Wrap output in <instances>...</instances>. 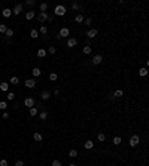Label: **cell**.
Here are the masks:
<instances>
[{
	"instance_id": "obj_1",
	"label": "cell",
	"mask_w": 149,
	"mask_h": 166,
	"mask_svg": "<svg viewBox=\"0 0 149 166\" xmlns=\"http://www.w3.org/2000/svg\"><path fill=\"white\" fill-rule=\"evenodd\" d=\"M66 8H64L63 6V4H57V6H55V9H54V13H55V15H57V16H64V15H66Z\"/></svg>"
},
{
	"instance_id": "obj_2",
	"label": "cell",
	"mask_w": 149,
	"mask_h": 166,
	"mask_svg": "<svg viewBox=\"0 0 149 166\" xmlns=\"http://www.w3.org/2000/svg\"><path fill=\"white\" fill-rule=\"evenodd\" d=\"M128 142H130V145H131V147H136L139 142H140V136H139V135H133Z\"/></svg>"
},
{
	"instance_id": "obj_3",
	"label": "cell",
	"mask_w": 149,
	"mask_h": 166,
	"mask_svg": "<svg viewBox=\"0 0 149 166\" xmlns=\"http://www.w3.org/2000/svg\"><path fill=\"white\" fill-rule=\"evenodd\" d=\"M101 62H103V56H101L100 54H97V55L92 56V65H99Z\"/></svg>"
},
{
	"instance_id": "obj_4",
	"label": "cell",
	"mask_w": 149,
	"mask_h": 166,
	"mask_svg": "<svg viewBox=\"0 0 149 166\" xmlns=\"http://www.w3.org/2000/svg\"><path fill=\"white\" fill-rule=\"evenodd\" d=\"M36 104V101H34V98H31V97H29V98H25L24 99V105L25 107H29V108H31Z\"/></svg>"
},
{
	"instance_id": "obj_5",
	"label": "cell",
	"mask_w": 149,
	"mask_h": 166,
	"mask_svg": "<svg viewBox=\"0 0 149 166\" xmlns=\"http://www.w3.org/2000/svg\"><path fill=\"white\" fill-rule=\"evenodd\" d=\"M58 36H60V37H69V36H70V30H69L67 27H63L61 30H60Z\"/></svg>"
},
{
	"instance_id": "obj_6",
	"label": "cell",
	"mask_w": 149,
	"mask_h": 166,
	"mask_svg": "<svg viewBox=\"0 0 149 166\" xmlns=\"http://www.w3.org/2000/svg\"><path fill=\"white\" fill-rule=\"evenodd\" d=\"M48 13H46V12H40L39 13V15H37V21H39V22H45V21H48Z\"/></svg>"
},
{
	"instance_id": "obj_7",
	"label": "cell",
	"mask_w": 149,
	"mask_h": 166,
	"mask_svg": "<svg viewBox=\"0 0 149 166\" xmlns=\"http://www.w3.org/2000/svg\"><path fill=\"white\" fill-rule=\"evenodd\" d=\"M24 85H25V88L33 89V88L36 86V80H34V79H27L25 82H24Z\"/></svg>"
},
{
	"instance_id": "obj_8",
	"label": "cell",
	"mask_w": 149,
	"mask_h": 166,
	"mask_svg": "<svg viewBox=\"0 0 149 166\" xmlns=\"http://www.w3.org/2000/svg\"><path fill=\"white\" fill-rule=\"evenodd\" d=\"M78 45V39L76 37H69V40H67V47H74Z\"/></svg>"
},
{
	"instance_id": "obj_9",
	"label": "cell",
	"mask_w": 149,
	"mask_h": 166,
	"mask_svg": "<svg viewBox=\"0 0 149 166\" xmlns=\"http://www.w3.org/2000/svg\"><path fill=\"white\" fill-rule=\"evenodd\" d=\"M22 12V4H15V8H13V11H12V15H20V13Z\"/></svg>"
},
{
	"instance_id": "obj_10",
	"label": "cell",
	"mask_w": 149,
	"mask_h": 166,
	"mask_svg": "<svg viewBox=\"0 0 149 166\" xmlns=\"http://www.w3.org/2000/svg\"><path fill=\"white\" fill-rule=\"evenodd\" d=\"M97 33H99V31H97L95 28H91V30L87 31V37H88V39H94V37L97 36Z\"/></svg>"
},
{
	"instance_id": "obj_11",
	"label": "cell",
	"mask_w": 149,
	"mask_h": 166,
	"mask_svg": "<svg viewBox=\"0 0 149 166\" xmlns=\"http://www.w3.org/2000/svg\"><path fill=\"white\" fill-rule=\"evenodd\" d=\"M2 15L4 16V18H9V16H12V11L9 8H4L3 11H2Z\"/></svg>"
},
{
	"instance_id": "obj_12",
	"label": "cell",
	"mask_w": 149,
	"mask_h": 166,
	"mask_svg": "<svg viewBox=\"0 0 149 166\" xmlns=\"http://www.w3.org/2000/svg\"><path fill=\"white\" fill-rule=\"evenodd\" d=\"M40 98H42V99H49V98H51V92H49V91H42Z\"/></svg>"
},
{
	"instance_id": "obj_13",
	"label": "cell",
	"mask_w": 149,
	"mask_h": 166,
	"mask_svg": "<svg viewBox=\"0 0 149 166\" xmlns=\"http://www.w3.org/2000/svg\"><path fill=\"white\" fill-rule=\"evenodd\" d=\"M74 21H76L78 24H82L83 21H85V18H83V15H82V13H78V15L74 16Z\"/></svg>"
},
{
	"instance_id": "obj_14",
	"label": "cell",
	"mask_w": 149,
	"mask_h": 166,
	"mask_svg": "<svg viewBox=\"0 0 149 166\" xmlns=\"http://www.w3.org/2000/svg\"><path fill=\"white\" fill-rule=\"evenodd\" d=\"M8 89H9V83H8V82H2V83H0V91L6 92Z\"/></svg>"
},
{
	"instance_id": "obj_15",
	"label": "cell",
	"mask_w": 149,
	"mask_h": 166,
	"mask_svg": "<svg viewBox=\"0 0 149 166\" xmlns=\"http://www.w3.org/2000/svg\"><path fill=\"white\" fill-rule=\"evenodd\" d=\"M83 147H85L87 150H91L92 147H94V142H92L91 139H88V141H85V144H83Z\"/></svg>"
},
{
	"instance_id": "obj_16",
	"label": "cell",
	"mask_w": 149,
	"mask_h": 166,
	"mask_svg": "<svg viewBox=\"0 0 149 166\" xmlns=\"http://www.w3.org/2000/svg\"><path fill=\"white\" fill-rule=\"evenodd\" d=\"M31 73H33V76H34V77H39V76L42 74V71H40V68H37V67H34L33 70H31Z\"/></svg>"
},
{
	"instance_id": "obj_17",
	"label": "cell",
	"mask_w": 149,
	"mask_h": 166,
	"mask_svg": "<svg viewBox=\"0 0 149 166\" xmlns=\"http://www.w3.org/2000/svg\"><path fill=\"white\" fill-rule=\"evenodd\" d=\"M37 56H39V58H45V56H46V50L43 49V47L37 50Z\"/></svg>"
},
{
	"instance_id": "obj_18",
	"label": "cell",
	"mask_w": 149,
	"mask_h": 166,
	"mask_svg": "<svg viewBox=\"0 0 149 166\" xmlns=\"http://www.w3.org/2000/svg\"><path fill=\"white\" fill-rule=\"evenodd\" d=\"M30 36H31V39H37V37H39V31H37L36 28H33V30L30 31Z\"/></svg>"
},
{
	"instance_id": "obj_19",
	"label": "cell",
	"mask_w": 149,
	"mask_h": 166,
	"mask_svg": "<svg viewBox=\"0 0 149 166\" xmlns=\"http://www.w3.org/2000/svg\"><path fill=\"white\" fill-rule=\"evenodd\" d=\"M29 113H30V116H31V117H34V116H37V114H39L37 108H34V107H31L30 110H29Z\"/></svg>"
},
{
	"instance_id": "obj_20",
	"label": "cell",
	"mask_w": 149,
	"mask_h": 166,
	"mask_svg": "<svg viewBox=\"0 0 149 166\" xmlns=\"http://www.w3.org/2000/svg\"><path fill=\"white\" fill-rule=\"evenodd\" d=\"M69 157H72V159H74V157H78V151L74 150V148H72L70 151H69Z\"/></svg>"
},
{
	"instance_id": "obj_21",
	"label": "cell",
	"mask_w": 149,
	"mask_h": 166,
	"mask_svg": "<svg viewBox=\"0 0 149 166\" xmlns=\"http://www.w3.org/2000/svg\"><path fill=\"white\" fill-rule=\"evenodd\" d=\"M97 139H99L100 142H104V141H106V135L103 134V132H100V134L97 135Z\"/></svg>"
},
{
	"instance_id": "obj_22",
	"label": "cell",
	"mask_w": 149,
	"mask_h": 166,
	"mask_svg": "<svg viewBox=\"0 0 149 166\" xmlns=\"http://www.w3.org/2000/svg\"><path fill=\"white\" fill-rule=\"evenodd\" d=\"M33 18H34V12H33V11H30V12L25 13V19L30 21V19H33Z\"/></svg>"
},
{
	"instance_id": "obj_23",
	"label": "cell",
	"mask_w": 149,
	"mask_h": 166,
	"mask_svg": "<svg viewBox=\"0 0 149 166\" xmlns=\"http://www.w3.org/2000/svg\"><path fill=\"white\" fill-rule=\"evenodd\" d=\"M112 142H113L115 145H119L121 142H122V138H121V136H115V138H113V141H112Z\"/></svg>"
},
{
	"instance_id": "obj_24",
	"label": "cell",
	"mask_w": 149,
	"mask_h": 166,
	"mask_svg": "<svg viewBox=\"0 0 149 166\" xmlns=\"http://www.w3.org/2000/svg\"><path fill=\"white\" fill-rule=\"evenodd\" d=\"M139 74H140L142 77H145V76H148V68H146V67L140 68V71H139Z\"/></svg>"
},
{
	"instance_id": "obj_25",
	"label": "cell",
	"mask_w": 149,
	"mask_h": 166,
	"mask_svg": "<svg viewBox=\"0 0 149 166\" xmlns=\"http://www.w3.org/2000/svg\"><path fill=\"white\" fill-rule=\"evenodd\" d=\"M40 12H46L48 11V3H40Z\"/></svg>"
},
{
	"instance_id": "obj_26",
	"label": "cell",
	"mask_w": 149,
	"mask_h": 166,
	"mask_svg": "<svg viewBox=\"0 0 149 166\" xmlns=\"http://www.w3.org/2000/svg\"><path fill=\"white\" fill-rule=\"evenodd\" d=\"M57 79H58L57 73H51V74H49V80H51V82H55V80H57Z\"/></svg>"
},
{
	"instance_id": "obj_27",
	"label": "cell",
	"mask_w": 149,
	"mask_h": 166,
	"mask_svg": "<svg viewBox=\"0 0 149 166\" xmlns=\"http://www.w3.org/2000/svg\"><path fill=\"white\" fill-rule=\"evenodd\" d=\"M79 8H81V4H79L78 2H73L72 3V9H73V11H79Z\"/></svg>"
},
{
	"instance_id": "obj_28",
	"label": "cell",
	"mask_w": 149,
	"mask_h": 166,
	"mask_svg": "<svg viewBox=\"0 0 149 166\" xmlns=\"http://www.w3.org/2000/svg\"><path fill=\"white\" fill-rule=\"evenodd\" d=\"M39 117L42 119V120H46V117H48V113H46V111H40V113H39Z\"/></svg>"
},
{
	"instance_id": "obj_29",
	"label": "cell",
	"mask_w": 149,
	"mask_h": 166,
	"mask_svg": "<svg viewBox=\"0 0 149 166\" xmlns=\"http://www.w3.org/2000/svg\"><path fill=\"white\" fill-rule=\"evenodd\" d=\"M33 139L37 141V142H40L42 141V135L40 134H33Z\"/></svg>"
},
{
	"instance_id": "obj_30",
	"label": "cell",
	"mask_w": 149,
	"mask_h": 166,
	"mask_svg": "<svg viewBox=\"0 0 149 166\" xmlns=\"http://www.w3.org/2000/svg\"><path fill=\"white\" fill-rule=\"evenodd\" d=\"M18 83H20V79H18L17 76H13V77L11 79V85H18Z\"/></svg>"
},
{
	"instance_id": "obj_31",
	"label": "cell",
	"mask_w": 149,
	"mask_h": 166,
	"mask_svg": "<svg viewBox=\"0 0 149 166\" xmlns=\"http://www.w3.org/2000/svg\"><path fill=\"white\" fill-rule=\"evenodd\" d=\"M83 54H85V55H90V54H91V46H87V45H85V47H83Z\"/></svg>"
},
{
	"instance_id": "obj_32",
	"label": "cell",
	"mask_w": 149,
	"mask_h": 166,
	"mask_svg": "<svg viewBox=\"0 0 149 166\" xmlns=\"http://www.w3.org/2000/svg\"><path fill=\"white\" fill-rule=\"evenodd\" d=\"M113 95H115L116 98H121V97H122V95H124V92L121 91V89H118V91H115V93H113Z\"/></svg>"
},
{
	"instance_id": "obj_33",
	"label": "cell",
	"mask_w": 149,
	"mask_h": 166,
	"mask_svg": "<svg viewBox=\"0 0 149 166\" xmlns=\"http://www.w3.org/2000/svg\"><path fill=\"white\" fill-rule=\"evenodd\" d=\"M6 30H8L6 24H0V33H6Z\"/></svg>"
},
{
	"instance_id": "obj_34",
	"label": "cell",
	"mask_w": 149,
	"mask_h": 166,
	"mask_svg": "<svg viewBox=\"0 0 149 166\" xmlns=\"http://www.w3.org/2000/svg\"><path fill=\"white\" fill-rule=\"evenodd\" d=\"M39 31L42 33V34H46V33H48V27H46V25H42Z\"/></svg>"
},
{
	"instance_id": "obj_35",
	"label": "cell",
	"mask_w": 149,
	"mask_h": 166,
	"mask_svg": "<svg viewBox=\"0 0 149 166\" xmlns=\"http://www.w3.org/2000/svg\"><path fill=\"white\" fill-rule=\"evenodd\" d=\"M6 97H8V99H9V101H12V99H15V93H13V92H8V95H6Z\"/></svg>"
},
{
	"instance_id": "obj_36",
	"label": "cell",
	"mask_w": 149,
	"mask_h": 166,
	"mask_svg": "<svg viewBox=\"0 0 149 166\" xmlns=\"http://www.w3.org/2000/svg\"><path fill=\"white\" fill-rule=\"evenodd\" d=\"M4 34H6L8 37H12V36H13V30H12V28H8V30H6V33H4Z\"/></svg>"
},
{
	"instance_id": "obj_37",
	"label": "cell",
	"mask_w": 149,
	"mask_h": 166,
	"mask_svg": "<svg viewBox=\"0 0 149 166\" xmlns=\"http://www.w3.org/2000/svg\"><path fill=\"white\" fill-rule=\"evenodd\" d=\"M6 108H8L6 101H2V102H0V110H6Z\"/></svg>"
},
{
	"instance_id": "obj_38",
	"label": "cell",
	"mask_w": 149,
	"mask_h": 166,
	"mask_svg": "<svg viewBox=\"0 0 149 166\" xmlns=\"http://www.w3.org/2000/svg\"><path fill=\"white\" fill-rule=\"evenodd\" d=\"M83 24H85V25H91V24H92V18H87V19L83 21Z\"/></svg>"
},
{
	"instance_id": "obj_39",
	"label": "cell",
	"mask_w": 149,
	"mask_h": 166,
	"mask_svg": "<svg viewBox=\"0 0 149 166\" xmlns=\"http://www.w3.org/2000/svg\"><path fill=\"white\" fill-rule=\"evenodd\" d=\"M48 52H49V54H52V55H54L55 52H57V49H55L54 46H49V49H48Z\"/></svg>"
},
{
	"instance_id": "obj_40",
	"label": "cell",
	"mask_w": 149,
	"mask_h": 166,
	"mask_svg": "<svg viewBox=\"0 0 149 166\" xmlns=\"http://www.w3.org/2000/svg\"><path fill=\"white\" fill-rule=\"evenodd\" d=\"M25 4H29V6H34V4H36V2H34V0H27V2H25Z\"/></svg>"
},
{
	"instance_id": "obj_41",
	"label": "cell",
	"mask_w": 149,
	"mask_h": 166,
	"mask_svg": "<svg viewBox=\"0 0 149 166\" xmlns=\"http://www.w3.org/2000/svg\"><path fill=\"white\" fill-rule=\"evenodd\" d=\"M0 166H9V163H8V160H0Z\"/></svg>"
},
{
	"instance_id": "obj_42",
	"label": "cell",
	"mask_w": 149,
	"mask_h": 166,
	"mask_svg": "<svg viewBox=\"0 0 149 166\" xmlns=\"http://www.w3.org/2000/svg\"><path fill=\"white\" fill-rule=\"evenodd\" d=\"M15 166H24V162H22V160H17V162H15Z\"/></svg>"
},
{
	"instance_id": "obj_43",
	"label": "cell",
	"mask_w": 149,
	"mask_h": 166,
	"mask_svg": "<svg viewBox=\"0 0 149 166\" xmlns=\"http://www.w3.org/2000/svg\"><path fill=\"white\" fill-rule=\"evenodd\" d=\"M52 166H61V162H60V160H54V162H52Z\"/></svg>"
},
{
	"instance_id": "obj_44",
	"label": "cell",
	"mask_w": 149,
	"mask_h": 166,
	"mask_svg": "<svg viewBox=\"0 0 149 166\" xmlns=\"http://www.w3.org/2000/svg\"><path fill=\"white\" fill-rule=\"evenodd\" d=\"M3 119H9V114H8V113H6V111H4V113H3Z\"/></svg>"
},
{
	"instance_id": "obj_45",
	"label": "cell",
	"mask_w": 149,
	"mask_h": 166,
	"mask_svg": "<svg viewBox=\"0 0 149 166\" xmlns=\"http://www.w3.org/2000/svg\"><path fill=\"white\" fill-rule=\"evenodd\" d=\"M69 166H78V165H74V163H70V165H69Z\"/></svg>"
},
{
	"instance_id": "obj_46",
	"label": "cell",
	"mask_w": 149,
	"mask_h": 166,
	"mask_svg": "<svg viewBox=\"0 0 149 166\" xmlns=\"http://www.w3.org/2000/svg\"><path fill=\"white\" fill-rule=\"evenodd\" d=\"M0 61H2V59H0Z\"/></svg>"
}]
</instances>
